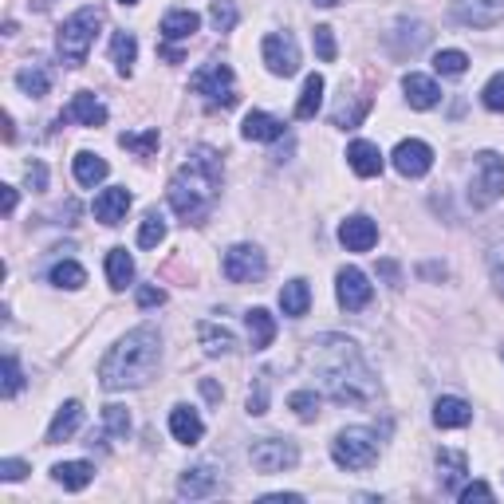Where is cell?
Returning a JSON list of instances; mask_svg holds the SVG:
<instances>
[{
	"label": "cell",
	"instance_id": "cell-25",
	"mask_svg": "<svg viewBox=\"0 0 504 504\" xmlns=\"http://www.w3.org/2000/svg\"><path fill=\"white\" fill-rule=\"evenodd\" d=\"M241 135L248 142H276V138H284V123L276 115H264V111H248L245 115V126H241Z\"/></svg>",
	"mask_w": 504,
	"mask_h": 504
},
{
	"label": "cell",
	"instance_id": "cell-9",
	"mask_svg": "<svg viewBox=\"0 0 504 504\" xmlns=\"http://www.w3.org/2000/svg\"><path fill=\"white\" fill-rule=\"evenodd\" d=\"M221 272H225V280H233V284H252L268 272V260H264V252L257 245H233L221 260Z\"/></svg>",
	"mask_w": 504,
	"mask_h": 504
},
{
	"label": "cell",
	"instance_id": "cell-22",
	"mask_svg": "<svg viewBox=\"0 0 504 504\" xmlns=\"http://www.w3.org/2000/svg\"><path fill=\"white\" fill-rule=\"evenodd\" d=\"M83 426V406L79 402H64L52 418V426H47V446H59V441L76 438V429Z\"/></svg>",
	"mask_w": 504,
	"mask_h": 504
},
{
	"label": "cell",
	"instance_id": "cell-16",
	"mask_svg": "<svg viewBox=\"0 0 504 504\" xmlns=\"http://www.w3.org/2000/svg\"><path fill=\"white\" fill-rule=\"evenodd\" d=\"M387 44L394 47V55H414V52H422V47L429 44V28L422 20H402L398 28L387 35Z\"/></svg>",
	"mask_w": 504,
	"mask_h": 504
},
{
	"label": "cell",
	"instance_id": "cell-31",
	"mask_svg": "<svg viewBox=\"0 0 504 504\" xmlns=\"http://www.w3.org/2000/svg\"><path fill=\"white\" fill-rule=\"evenodd\" d=\"M280 307H284V316H292V319L307 316V307H311V287H307V280H287L280 287Z\"/></svg>",
	"mask_w": 504,
	"mask_h": 504
},
{
	"label": "cell",
	"instance_id": "cell-23",
	"mask_svg": "<svg viewBox=\"0 0 504 504\" xmlns=\"http://www.w3.org/2000/svg\"><path fill=\"white\" fill-rule=\"evenodd\" d=\"M347 162H351V170L358 174V177H378L382 174V150L375 146V142H351L347 146Z\"/></svg>",
	"mask_w": 504,
	"mask_h": 504
},
{
	"label": "cell",
	"instance_id": "cell-34",
	"mask_svg": "<svg viewBox=\"0 0 504 504\" xmlns=\"http://www.w3.org/2000/svg\"><path fill=\"white\" fill-rule=\"evenodd\" d=\"M47 284L67 287V292H79V287L87 284V272H83L76 260H55L52 268H47Z\"/></svg>",
	"mask_w": 504,
	"mask_h": 504
},
{
	"label": "cell",
	"instance_id": "cell-32",
	"mask_svg": "<svg viewBox=\"0 0 504 504\" xmlns=\"http://www.w3.org/2000/svg\"><path fill=\"white\" fill-rule=\"evenodd\" d=\"M106 280H111L115 292H123V287L135 280V257H130L126 248H111V252H106Z\"/></svg>",
	"mask_w": 504,
	"mask_h": 504
},
{
	"label": "cell",
	"instance_id": "cell-6",
	"mask_svg": "<svg viewBox=\"0 0 504 504\" xmlns=\"http://www.w3.org/2000/svg\"><path fill=\"white\" fill-rule=\"evenodd\" d=\"M500 197H504V158L497 150H481L477 154L473 182H469V201L477 209H489Z\"/></svg>",
	"mask_w": 504,
	"mask_h": 504
},
{
	"label": "cell",
	"instance_id": "cell-49",
	"mask_svg": "<svg viewBox=\"0 0 504 504\" xmlns=\"http://www.w3.org/2000/svg\"><path fill=\"white\" fill-rule=\"evenodd\" d=\"M24 477H28V465L24 461H16V458H5L0 461V481H24Z\"/></svg>",
	"mask_w": 504,
	"mask_h": 504
},
{
	"label": "cell",
	"instance_id": "cell-30",
	"mask_svg": "<svg viewBox=\"0 0 504 504\" xmlns=\"http://www.w3.org/2000/svg\"><path fill=\"white\" fill-rule=\"evenodd\" d=\"M197 339H201V351H206L209 358L229 355L233 347H237L233 331H229V328H217V323H201V328H197Z\"/></svg>",
	"mask_w": 504,
	"mask_h": 504
},
{
	"label": "cell",
	"instance_id": "cell-28",
	"mask_svg": "<svg viewBox=\"0 0 504 504\" xmlns=\"http://www.w3.org/2000/svg\"><path fill=\"white\" fill-rule=\"evenodd\" d=\"M16 87L28 95V99H44L47 91H52V71H47L44 64H28L16 71Z\"/></svg>",
	"mask_w": 504,
	"mask_h": 504
},
{
	"label": "cell",
	"instance_id": "cell-50",
	"mask_svg": "<svg viewBox=\"0 0 504 504\" xmlns=\"http://www.w3.org/2000/svg\"><path fill=\"white\" fill-rule=\"evenodd\" d=\"M162 304H166L162 287H154V284H142L138 287V307H162Z\"/></svg>",
	"mask_w": 504,
	"mask_h": 504
},
{
	"label": "cell",
	"instance_id": "cell-55",
	"mask_svg": "<svg viewBox=\"0 0 504 504\" xmlns=\"http://www.w3.org/2000/svg\"><path fill=\"white\" fill-rule=\"evenodd\" d=\"M118 5H138V0H118Z\"/></svg>",
	"mask_w": 504,
	"mask_h": 504
},
{
	"label": "cell",
	"instance_id": "cell-26",
	"mask_svg": "<svg viewBox=\"0 0 504 504\" xmlns=\"http://www.w3.org/2000/svg\"><path fill=\"white\" fill-rule=\"evenodd\" d=\"M52 477H55V485L67 489V493H79V489H87L95 481V465L91 461H59L52 469Z\"/></svg>",
	"mask_w": 504,
	"mask_h": 504
},
{
	"label": "cell",
	"instance_id": "cell-21",
	"mask_svg": "<svg viewBox=\"0 0 504 504\" xmlns=\"http://www.w3.org/2000/svg\"><path fill=\"white\" fill-rule=\"evenodd\" d=\"M434 422L441 429H465L473 422V406L465 398H453V394H446V398H438L434 406Z\"/></svg>",
	"mask_w": 504,
	"mask_h": 504
},
{
	"label": "cell",
	"instance_id": "cell-10",
	"mask_svg": "<svg viewBox=\"0 0 504 504\" xmlns=\"http://www.w3.org/2000/svg\"><path fill=\"white\" fill-rule=\"evenodd\" d=\"M260 55H264V64H268L272 76H296L299 71V47L292 40V32H268L264 35V44H260Z\"/></svg>",
	"mask_w": 504,
	"mask_h": 504
},
{
	"label": "cell",
	"instance_id": "cell-14",
	"mask_svg": "<svg viewBox=\"0 0 504 504\" xmlns=\"http://www.w3.org/2000/svg\"><path fill=\"white\" fill-rule=\"evenodd\" d=\"M221 493V477L209 469V465H194V469H186L177 477V497L186 500H201V497H213Z\"/></svg>",
	"mask_w": 504,
	"mask_h": 504
},
{
	"label": "cell",
	"instance_id": "cell-8",
	"mask_svg": "<svg viewBox=\"0 0 504 504\" xmlns=\"http://www.w3.org/2000/svg\"><path fill=\"white\" fill-rule=\"evenodd\" d=\"M248 461H252L257 473L272 477V473L292 469V465L299 461V449H296V441H287V438H260V441L248 446Z\"/></svg>",
	"mask_w": 504,
	"mask_h": 504
},
{
	"label": "cell",
	"instance_id": "cell-45",
	"mask_svg": "<svg viewBox=\"0 0 504 504\" xmlns=\"http://www.w3.org/2000/svg\"><path fill=\"white\" fill-rule=\"evenodd\" d=\"M481 103L489 106V111H504V71H497V76L485 83V91H481Z\"/></svg>",
	"mask_w": 504,
	"mask_h": 504
},
{
	"label": "cell",
	"instance_id": "cell-51",
	"mask_svg": "<svg viewBox=\"0 0 504 504\" xmlns=\"http://www.w3.org/2000/svg\"><path fill=\"white\" fill-rule=\"evenodd\" d=\"M378 272L390 280V287H402V268H398L394 260H382V264H378Z\"/></svg>",
	"mask_w": 504,
	"mask_h": 504
},
{
	"label": "cell",
	"instance_id": "cell-18",
	"mask_svg": "<svg viewBox=\"0 0 504 504\" xmlns=\"http://www.w3.org/2000/svg\"><path fill=\"white\" fill-rule=\"evenodd\" d=\"M402 91H406V103H410L414 111H429V106H438V99H441L438 83L429 76H418V71L402 76Z\"/></svg>",
	"mask_w": 504,
	"mask_h": 504
},
{
	"label": "cell",
	"instance_id": "cell-11",
	"mask_svg": "<svg viewBox=\"0 0 504 504\" xmlns=\"http://www.w3.org/2000/svg\"><path fill=\"white\" fill-rule=\"evenodd\" d=\"M429 166H434V150L422 138H406L394 146V170L402 177H426Z\"/></svg>",
	"mask_w": 504,
	"mask_h": 504
},
{
	"label": "cell",
	"instance_id": "cell-53",
	"mask_svg": "<svg viewBox=\"0 0 504 504\" xmlns=\"http://www.w3.org/2000/svg\"><path fill=\"white\" fill-rule=\"evenodd\" d=\"M201 394H206L209 402H221V387H217V382H209V378L201 382Z\"/></svg>",
	"mask_w": 504,
	"mask_h": 504
},
{
	"label": "cell",
	"instance_id": "cell-38",
	"mask_svg": "<svg viewBox=\"0 0 504 504\" xmlns=\"http://www.w3.org/2000/svg\"><path fill=\"white\" fill-rule=\"evenodd\" d=\"M434 71H438V76L458 79V76H465V71H469V55L458 52V47H446V52L434 55Z\"/></svg>",
	"mask_w": 504,
	"mask_h": 504
},
{
	"label": "cell",
	"instance_id": "cell-19",
	"mask_svg": "<svg viewBox=\"0 0 504 504\" xmlns=\"http://www.w3.org/2000/svg\"><path fill=\"white\" fill-rule=\"evenodd\" d=\"M504 16V0H458V20L473 28H489Z\"/></svg>",
	"mask_w": 504,
	"mask_h": 504
},
{
	"label": "cell",
	"instance_id": "cell-52",
	"mask_svg": "<svg viewBox=\"0 0 504 504\" xmlns=\"http://www.w3.org/2000/svg\"><path fill=\"white\" fill-rule=\"evenodd\" d=\"M0 209H5V217L16 209V189L12 186H0Z\"/></svg>",
	"mask_w": 504,
	"mask_h": 504
},
{
	"label": "cell",
	"instance_id": "cell-33",
	"mask_svg": "<svg viewBox=\"0 0 504 504\" xmlns=\"http://www.w3.org/2000/svg\"><path fill=\"white\" fill-rule=\"evenodd\" d=\"M135 59H138L135 32H115V40H111V64L123 71V76H130V71H135Z\"/></svg>",
	"mask_w": 504,
	"mask_h": 504
},
{
	"label": "cell",
	"instance_id": "cell-44",
	"mask_svg": "<svg viewBox=\"0 0 504 504\" xmlns=\"http://www.w3.org/2000/svg\"><path fill=\"white\" fill-rule=\"evenodd\" d=\"M24 390V375H20V363L16 355H5V398H16V394Z\"/></svg>",
	"mask_w": 504,
	"mask_h": 504
},
{
	"label": "cell",
	"instance_id": "cell-4",
	"mask_svg": "<svg viewBox=\"0 0 504 504\" xmlns=\"http://www.w3.org/2000/svg\"><path fill=\"white\" fill-rule=\"evenodd\" d=\"M99 28H103V12L95 8V5L79 8L76 16H67L64 28H59V35H55L59 59H64L67 67H83V64H87V52H91L95 35H99Z\"/></svg>",
	"mask_w": 504,
	"mask_h": 504
},
{
	"label": "cell",
	"instance_id": "cell-1",
	"mask_svg": "<svg viewBox=\"0 0 504 504\" xmlns=\"http://www.w3.org/2000/svg\"><path fill=\"white\" fill-rule=\"evenodd\" d=\"M307 363L323 378L328 398H335L339 406H370L378 398V382L370 375V367L363 363L358 347L351 339H343V335H319V339H311Z\"/></svg>",
	"mask_w": 504,
	"mask_h": 504
},
{
	"label": "cell",
	"instance_id": "cell-46",
	"mask_svg": "<svg viewBox=\"0 0 504 504\" xmlns=\"http://www.w3.org/2000/svg\"><path fill=\"white\" fill-rule=\"evenodd\" d=\"M248 414H268V378H257V390L248 394Z\"/></svg>",
	"mask_w": 504,
	"mask_h": 504
},
{
	"label": "cell",
	"instance_id": "cell-5",
	"mask_svg": "<svg viewBox=\"0 0 504 504\" xmlns=\"http://www.w3.org/2000/svg\"><path fill=\"white\" fill-rule=\"evenodd\" d=\"M331 461L351 473L370 469V465L378 461V434L375 429H363V426L343 429V434L331 441Z\"/></svg>",
	"mask_w": 504,
	"mask_h": 504
},
{
	"label": "cell",
	"instance_id": "cell-40",
	"mask_svg": "<svg viewBox=\"0 0 504 504\" xmlns=\"http://www.w3.org/2000/svg\"><path fill=\"white\" fill-rule=\"evenodd\" d=\"M166 241V221H162V213H146V217H142V229H138V245L142 248H158Z\"/></svg>",
	"mask_w": 504,
	"mask_h": 504
},
{
	"label": "cell",
	"instance_id": "cell-35",
	"mask_svg": "<svg viewBox=\"0 0 504 504\" xmlns=\"http://www.w3.org/2000/svg\"><path fill=\"white\" fill-rule=\"evenodd\" d=\"M106 177V162L99 158V154H91V150H79L76 154V182L79 186H87V189H95Z\"/></svg>",
	"mask_w": 504,
	"mask_h": 504
},
{
	"label": "cell",
	"instance_id": "cell-2",
	"mask_svg": "<svg viewBox=\"0 0 504 504\" xmlns=\"http://www.w3.org/2000/svg\"><path fill=\"white\" fill-rule=\"evenodd\" d=\"M221 177L225 170H221L217 150H209V146L189 150L186 162L177 166V174L170 177V189H166L177 217L186 225H206V217L221 197Z\"/></svg>",
	"mask_w": 504,
	"mask_h": 504
},
{
	"label": "cell",
	"instance_id": "cell-12",
	"mask_svg": "<svg viewBox=\"0 0 504 504\" xmlns=\"http://www.w3.org/2000/svg\"><path fill=\"white\" fill-rule=\"evenodd\" d=\"M335 296H339V307L363 311L370 304V296H375V287L367 284V276L358 268H339V276H335Z\"/></svg>",
	"mask_w": 504,
	"mask_h": 504
},
{
	"label": "cell",
	"instance_id": "cell-27",
	"mask_svg": "<svg viewBox=\"0 0 504 504\" xmlns=\"http://www.w3.org/2000/svg\"><path fill=\"white\" fill-rule=\"evenodd\" d=\"M245 328H248V347H252V351H264V347L276 339V319L264 307L245 311Z\"/></svg>",
	"mask_w": 504,
	"mask_h": 504
},
{
	"label": "cell",
	"instance_id": "cell-7",
	"mask_svg": "<svg viewBox=\"0 0 504 504\" xmlns=\"http://www.w3.org/2000/svg\"><path fill=\"white\" fill-rule=\"evenodd\" d=\"M189 87L194 95H201L209 106H237V83H233V67L221 64V59H213L197 71L194 79H189Z\"/></svg>",
	"mask_w": 504,
	"mask_h": 504
},
{
	"label": "cell",
	"instance_id": "cell-39",
	"mask_svg": "<svg viewBox=\"0 0 504 504\" xmlns=\"http://www.w3.org/2000/svg\"><path fill=\"white\" fill-rule=\"evenodd\" d=\"M287 410H296L299 422H316L319 418V394L316 390H296L292 398H287Z\"/></svg>",
	"mask_w": 504,
	"mask_h": 504
},
{
	"label": "cell",
	"instance_id": "cell-42",
	"mask_svg": "<svg viewBox=\"0 0 504 504\" xmlns=\"http://www.w3.org/2000/svg\"><path fill=\"white\" fill-rule=\"evenodd\" d=\"M209 20H213V28H217V32H233L237 28V5H233V0H213Z\"/></svg>",
	"mask_w": 504,
	"mask_h": 504
},
{
	"label": "cell",
	"instance_id": "cell-24",
	"mask_svg": "<svg viewBox=\"0 0 504 504\" xmlns=\"http://www.w3.org/2000/svg\"><path fill=\"white\" fill-rule=\"evenodd\" d=\"M197 28H201V16H197V12H189V8H174V12H166V16H162V40L166 44L189 40Z\"/></svg>",
	"mask_w": 504,
	"mask_h": 504
},
{
	"label": "cell",
	"instance_id": "cell-17",
	"mask_svg": "<svg viewBox=\"0 0 504 504\" xmlns=\"http://www.w3.org/2000/svg\"><path fill=\"white\" fill-rule=\"evenodd\" d=\"M170 434L174 441H182V446H197L201 434H206V422H201V414L194 406H174L170 410Z\"/></svg>",
	"mask_w": 504,
	"mask_h": 504
},
{
	"label": "cell",
	"instance_id": "cell-3",
	"mask_svg": "<svg viewBox=\"0 0 504 504\" xmlns=\"http://www.w3.org/2000/svg\"><path fill=\"white\" fill-rule=\"evenodd\" d=\"M162 363V335L158 328H135L118 339L106 358L99 363V382L103 390H135L146 387L154 378V370Z\"/></svg>",
	"mask_w": 504,
	"mask_h": 504
},
{
	"label": "cell",
	"instance_id": "cell-37",
	"mask_svg": "<svg viewBox=\"0 0 504 504\" xmlns=\"http://www.w3.org/2000/svg\"><path fill=\"white\" fill-rule=\"evenodd\" d=\"M118 146H123V150H130V154H138V158H150V154L162 146V135H158V126H150V130H138V135H130V130H126V135L118 138Z\"/></svg>",
	"mask_w": 504,
	"mask_h": 504
},
{
	"label": "cell",
	"instance_id": "cell-15",
	"mask_svg": "<svg viewBox=\"0 0 504 504\" xmlns=\"http://www.w3.org/2000/svg\"><path fill=\"white\" fill-rule=\"evenodd\" d=\"M126 209H130V189L126 186H111L95 197V221L111 225V229L126 221Z\"/></svg>",
	"mask_w": 504,
	"mask_h": 504
},
{
	"label": "cell",
	"instance_id": "cell-36",
	"mask_svg": "<svg viewBox=\"0 0 504 504\" xmlns=\"http://www.w3.org/2000/svg\"><path fill=\"white\" fill-rule=\"evenodd\" d=\"M323 76H307L304 79V91H299V103H296V118H316L319 106H323Z\"/></svg>",
	"mask_w": 504,
	"mask_h": 504
},
{
	"label": "cell",
	"instance_id": "cell-48",
	"mask_svg": "<svg viewBox=\"0 0 504 504\" xmlns=\"http://www.w3.org/2000/svg\"><path fill=\"white\" fill-rule=\"evenodd\" d=\"M458 500H461V504H473V500H493V489H489L485 481H473V485L458 489Z\"/></svg>",
	"mask_w": 504,
	"mask_h": 504
},
{
	"label": "cell",
	"instance_id": "cell-47",
	"mask_svg": "<svg viewBox=\"0 0 504 504\" xmlns=\"http://www.w3.org/2000/svg\"><path fill=\"white\" fill-rule=\"evenodd\" d=\"M24 182H28L32 194H44V189H47V166L44 162H32L28 170H24Z\"/></svg>",
	"mask_w": 504,
	"mask_h": 504
},
{
	"label": "cell",
	"instance_id": "cell-29",
	"mask_svg": "<svg viewBox=\"0 0 504 504\" xmlns=\"http://www.w3.org/2000/svg\"><path fill=\"white\" fill-rule=\"evenodd\" d=\"M438 477H441V489H449V493H458V485H461V477L469 473V461H465V453L458 449H441L438 453Z\"/></svg>",
	"mask_w": 504,
	"mask_h": 504
},
{
	"label": "cell",
	"instance_id": "cell-43",
	"mask_svg": "<svg viewBox=\"0 0 504 504\" xmlns=\"http://www.w3.org/2000/svg\"><path fill=\"white\" fill-rule=\"evenodd\" d=\"M311 44H316V52L323 64H335V55H339V47H335V32L328 28V24H319L316 32H311Z\"/></svg>",
	"mask_w": 504,
	"mask_h": 504
},
{
	"label": "cell",
	"instance_id": "cell-13",
	"mask_svg": "<svg viewBox=\"0 0 504 504\" xmlns=\"http://www.w3.org/2000/svg\"><path fill=\"white\" fill-rule=\"evenodd\" d=\"M339 241L347 252H370L378 245V225L370 217H363V213H355V217H347L339 225Z\"/></svg>",
	"mask_w": 504,
	"mask_h": 504
},
{
	"label": "cell",
	"instance_id": "cell-41",
	"mask_svg": "<svg viewBox=\"0 0 504 504\" xmlns=\"http://www.w3.org/2000/svg\"><path fill=\"white\" fill-rule=\"evenodd\" d=\"M103 422H106V434L111 438H126L130 434V414H126V406H103Z\"/></svg>",
	"mask_w": 504,
	"mask_h": 504
},
{
	"label": "cell",
	"instance_id": "cell-20",
	"mask_svg": "<svg viewBox=\"0 0 504 504\" xmlns=\"http://www.w3.org/2000/svg\"><path fill=\"white\" fill-rule=\"evenodd\" d=\"M64 118H67V123H79V126H103V123H106V106H103L99 99H95V95L79 91L76 99L67 103Z\"/></svg>",
	"mask_w": 504,
	"mask_h": 504
},
{
	"label": "cell",
	"instance_id": "cell-54",
	"mask_svg": "<svg viewBox=\"0 0 504 504\" xmlns=\"http://www.w3.org/2000/svg\"><path fill=\"white\" fill-rule=\"evenodd\" d=\"M319 8H335V5H343V0H316Z\"/></svg>",
	"mask_w": 504,
	"mask_h": 504
}]
</instances>
